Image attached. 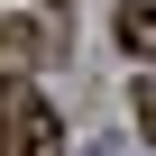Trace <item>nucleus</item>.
I'll return each mask as SVG.
<instances>
[{"instance_id":"nucleus-1","label":"nucleus","mask_w":156,"mask_h":156,"mask_svg":"<svg viewBox=\"0 0 156 156\" xmlns=\"http://www.w3.org/2000/svg\"><path fill=\"white\" fill-rule=\"evenodd\" d=\"M37 55H46V28L37 19H9V28H0V64H9V73H28Z\"/></svg>"},{"instance_id":"nucleus-2","label":"nucleus","mask_w":156,"mask_h":156,"mask_svg":"<svg viewBox=\"0 0 156 156\" xmlns=\"http://www.w3.org/2000/svg\"><path fill=\"white\" fill-rule=\"evenodd\" d=\"M119 46L129 55H156V0H119Z\"/></svg>"},{"instance_id":"nucleus-4","label":"nucleus","mask_w":156,"mask_h":156,"mask_svg":"<svg viewBox=\"0 0 156 156\" xmlns=\"http://www.w3.org/2000/svg\"><path fill=\"white\" fill-rule=\"evenodd\" d=\"M129 101H138V129H156V73H147V83H138Z\"/></svg>"},{"instance_id":"nucleus-5","label":"nucleus","mask_w":156,"mask_h":156,"mask_svg":"<svg viewBox=\"0 0 156 156\" xmlns=\"http://www.w3.org/2000/svg\"><path fill=\"white\" fill-rule=\"evenodd\" d=\"M92 156H138V138H101V147H92Z\"/></svg>"},{"instance_id":"nucleus-3","label":"nucleus","mask_w":156,"mask_h":156,"mask_svg":"<svg viewBox=\"0 0 156 156\" xmlns=\"http://www.w3.org/2000/svg\"><path fill=\"white\" fill-rule=\"evenodd\" d=\"M19 110H28V92L9 83V64H0V138H9V119H19Z\"/></svg>"}]
</instances>
